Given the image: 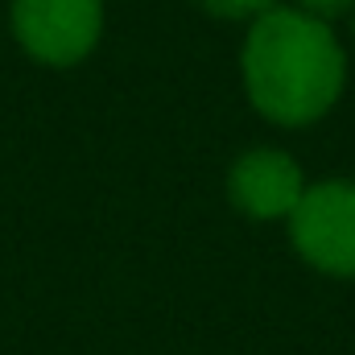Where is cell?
Returning a JSON list of instances; mask_svg holds the SVG:
<instances>
[{"label":"cell","instance_id":"obj_1","mask_svg":"<svg viewBox=\"0 0 355 355\" xmlns=\"http://www.w3.org/2000/svg\"><path fill=\"white\" fill-rule=\"evenodd\" d=\"M240 83L252 112L268 124L310 128L347 87V50L331 21H318L293 4H277L244 33Z\"/></svg>","mask_w":355,"mask_h":355},{"label":"cell","instance_id":"obj_2","mask_svg":"<svg viewBox=\"0 0 355 355\" xmlns=\"http://www.w3.org/2000/svg\"><path fill=\"white\" fill-rule=\"evenodd\" d=\"M293 252L327 277H355V178L310 182L285 219Z\"/></svg>","mask_w":355,"mask_h":355},{"label":"cell","instance_id":"obj_3","mask_svg":"<svg viewBox=\"0 0 355 355\" xmlns=\"http://www.w3.org/2000/svg\"><path fill=\"white\" fill-rule=\"evenodd\" d=\"M21 50L46 67H75L99 46L103 0H12Z\"/></svg>","mask_w":355,"mask_h":355},{"label":"cell","instance_id":"obj_4","mask_svg":"<svg viewBox=\"0 0 355 355\" xmlns=\"http://www.w3.org/2000/svg\"><path fill=\"white\" fill-rule=\"evenodd\" d=\"M306 174L293 162V153L277 149V145H257L244 149L232 170H227V198L240 215L257 219V223H277L289 219L293 207L306 194Z\"/></svg>","mask_w":355,"mask_h":355},{"label":"cell","instance_id":"obj_5","mask_svg":"<svg viewBox=\"0 0 355 355\" xmlns=\"http://www.w3.org/2000/svg\"><path fill=\"white\" fill-rule=\"evenodd\" d=\"M207 17H215V21H244V25H252L257 17H265L268 8H277L281 0H194Z\"/></svg>","mask_w":355,"mask_h":355},{"label":"cell","instance_id":"obj_6","mask_svg":"<svg viewBox=\"0 0 355 355\" xmlns=\"http://www.w3.org/2000/svg\"><path fill=\"white\" fill-rule=\"evenodd\" d=\"M289 4L310 12V17H318V21H335L343 12H355V0H289Z\"/></svg>","mask_w":355,"mask_h":355}]
</instances>
